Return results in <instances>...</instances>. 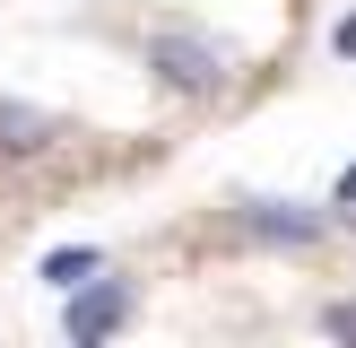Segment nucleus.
<instances>
[{"mask_svg":"<svg viewBox=\"0 0 356 348\" xmlns=\"http://www.w3.org/2000/svg\"><path fill=\"white\" fill-rule=\"evenodd\" d=\"M44 278H52V287H87V278H96V253H87V244H70V253L44 261Z\"/></svg>","mask_w":356,"mask_h":348,"instance_id":"nucleus-5","label":"nucleus"},{"mask_svg":"<svg viewBox=\"0 0 356 348\" xmlns=\"http://www.w3.org/2000/svg\"><path fill=\"white\" fill-rule=\"evenodd\" d=\"M131 322V287L122 278H96V287H70V348H96Z\"/></svg>","mask_w":356,"mask_h":348,"instance_id":"nucleus-2","label":"nucleus"},{"mask_svg":"<svg viewBox=\"0 0 356 348\" xmlns=\"http://www.w3.org/2000/svg\"><path fill=\"white\" fill-rule=\"evenodd\" d=\"M339 52H348V61H356V17H348V26H339Z\"/></svg>","mask_w":356,"mask_h":348,"instance_id":"nucleus-7","label":"nucleus"},{"mask_svg":"<svg viewBox=\"0 0 356 348\" xmlns=\"http://www.w3.org/2000/svg\"><path fill=\"white\" fill-rule=\"evenodd\" d=\"M339 200H356V166H348V174H339Z\"/></svg>","mask_w":356,"mask_h":348,"instance_id":"nucleus-8","label":"nucleus"},{"mask_svg":"<svg viewBox=\"0 0 356 348\" xmlns=\"http://www.w3.org/2000/svg\"><path fill=\"white\" fill-rule=\"evenodd\" d=\"M148 70L174 87V96H218V87H226V52L209 44V35H156Z\"/></svg>","mask_w":356,"mask_h":348,"instance_id":"nucleus-1","label":"nucleus"},{"mask_svg":"<svg viewBox=\"0 0 356 348\" xmlns=\"http://www.w3.org/2000/svg\"><path fill=\"white\" fill-rule=\"evenodd\" d=\"M243 226L270 244H313L322 235V209H296V200H243Z\"/></svg>","mask_w":356,"mask_h":348,"instance_id":"nucleus-3","label":"nucleus"},{"mask_svg":"<svg viewBox=\"0 0 356 348\" xmlns=\"http://www.w3.org/2000/svg\"><path fill=\"white\" fill-rule=\"evenodd\" d=\"M322 331H330L339 348H356V305H322Z\"/></svg>","mask_w":356,"mask_h":348,"instance_id":"nucleus-6","label":"nucleus"},{"mask_svg":"<svg viewBox=\"0 0 356 348\" xmlns=\"http://www.w3.org/2000/svg\"><path fill=\"white\" fill-rule=\"evenodd\" d=\"M44 148H52L44 104H0V157H44Z\"/></svg>","mask_w":356,"mask_h":348,"instance_id":"nucleus-4","label":"nucleus"}]
</instances>
